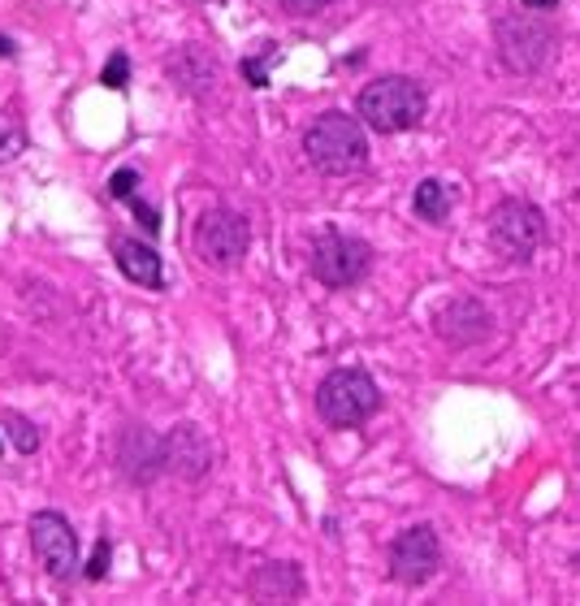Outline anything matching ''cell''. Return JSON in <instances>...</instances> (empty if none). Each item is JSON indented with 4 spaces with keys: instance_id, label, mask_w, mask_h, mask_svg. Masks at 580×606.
Instances as JSON below:
<instances>
[{
    "instance_id": "8fae6325",
    "label": "cell",
    "mask_w": 580,
    "mask_h": 606,
    "mask_svg": "<svg viewBox=\"0 0 580 606\" xmlns=\"http://www.w3.org/2000/svg\"><path fill=\"white\" fill-rule=\"evenodd\" d=\"M113 256H117V269H122L135 286H143V291H161V286H165V265H161V256H156L148 243L117 239Z\"/></svg>"
},
{
    "instance_id": "277c9868",
    "label": "cell",
    "mask_w": 580,
    "mask_h": 606,
    "mask_svg": "<svg viewBox=\"0 0 580 606\" xmlns=\"http://www.w3.org/2000/svg\"><path fill=\"white\" fill-rule=\"evenodd\" d=\"M247 243H252V226H247L243 213L234 208H213V213L200 217L195 226V252L208 269H234L243 265Z\"/></svg>"
},
{
    "instance_id": "4fadbf2b",
    "label": "cell",
    "mask_w": 580,
    "mask_h": 606,
    "mask_svg": "<svg viewBox=\"0 0 580 606\" xmlns=\"http://www.w3.org/2000/svg\"><path fill=\"white\" fill-rule=\"evenodd\" d=\"M252 594L256 598H299L303 594V581H299V572H295V563H269V568H260L256 572V581H252Z\"/></svg>"
},
{
    "instance_id": "603a6c76",
    "label": "cell",
    "mask_w": 580,
    "mask_h": 606,
    "mask_svg": "<svg viewBox=\"0 0 580 606\" xmlns=\"http://www.w3.org/2000/svg\"><path fill=\"white\" fill-rule=\"evenodd\" d=\"M520 5H529V9H555L559 0H520Z\"/></svg>"
},
{
    "instance_id": "ba28073f",
    "label": "cell",
    "mask_w": 580,
    "mask_h": 606,
    "mask_svg": "<svg viewBox=\"0 0 580 606\" xmlns=\"http://www.w3.org/2000/svg\"><path fill=\"white\" fill-rule=\"evenodd\" d=\"M555 48V31L542 18H507L498 22V52L511 70H542Z\"/></svg>"
},
{
    "instance_id": "e0dca14e",
    "label": "cell",
    "mask_w": 580,
    "mask_h": 606,
    "mask_svg": "<svg viewBox=\"0 0 580 606\" xmlns=\"http://www.w3.org/2000/svg\"><path fill=\"white\" fill-rule=\"evenodd\" d=\"M109 555H113V546H109V537H100L96 542V555H91V563H87V581H104V572H109Z\"/></svg>"
},
{
    "instance_id": "6da1fadb",
    "label": "cell",
    "mask_w": 580,
    "mask_h": 606,
    "mask_svg": "<svg viewBox=\"0 0 580 606\" xmlns=\"http://www.w3.org/2000/svg\"><path fill=\"white\" fill-rule=\"evenodd\" d=\"M429 109V91L425 83L407 74H390L377 78L360 91V122L381 130V135H399V130L420 126V117Z\"/></svg>"
},
{
    "instance_id": "9a60e30c",
    "label": "cell",
    "mask_w": 580,
    "mask_h": 606,
    "mask_svg": "<svg viewBox=\"0 0 580 606\" xmlns=\"http://www.w3.org/2000/svg\"><path fill=\"white\" fill-rule=\"evenodd\" d=\"M9 425V433H13V442H18V451L22 455H35V446H39V433H35V425L26 416H18V412H5L0 416Z\"/></svg>"
},
{
    "instance_id": "ac0fdd59",
    "label": "cell",
    "mask_w": 580,
    "mask_h": 606,
    "mask_svg": "<svg viewBox=\"0 0 580 606\" xmlns=\"http://www.w3.org/2000/svg\"><path fill=\"white\" fill-rule=\"evenodd\" d=\"M135 187H139V174H135V169H117V174L109 178V195H113V200H130V195H135Z\"/></svg>"
},
{
    "instance_id": "5bb4252c",
    "label": "cell",
    "mask_w": 580,
    "mask_h": 606,
    "mask_svg": "<svg viewBox=\"0 0 580 606\" xmlns=\"http://www.w3.org/2000/svg\"><path fill=\"white\" fill-rule=\"evenodd\" d=\"M412 208H416L420 221H433V226H442L446 213H451V195H446V187H442L438 178H425V182L416 187V195H412Z\"/></svg>"
},
{
    "instance_id": "5b68a950",
    "label": "cell",
    "mask_w": 580,
    "mask_h": 606,
    "mask_svg": "<svg viewBox=\"0 0 580 606\" xmlns=\"http://www.w3.org/2000/svg\"><path fill=\"white\" fill-rule=\"evenodd\" d=\"M490 234H494L498 252L507 260H516V265H524V260H533V252L546 239L542 208L529 204V200H503L490 213Z\"/></svg>"
},
{
    "instance_id": "9c48e42d",
    "label": "cell",
    "mask_w": 580,
    "mask_h": 606,
    "mask_svg": "<svg viewBox=\"0 0 580 606\" xmlns=\"http://www.w3.org/2000/svg\"><path fill=\"white\" fill-rule=\"evenodd\" d=\"M438 563H442V546H438V533H433L429 524H416V529L394 537V546H390V576L394 581L420 585L438 572Z\"/></svg>"
},
{
    "instance_id": "7a4b0ae2",
    "label": "cell",
    "mask_w": 580,
    "mask_h": 606,
    "mask_svg": "<svg viewBox=\"0 0 580 606\" xmlns=\"http://www.w3.org/2000/svg\"><path fill=\"white\" fill-rule=\"evenodd\" d=\"M303 152L308 161L321 169V174H355V169L368 165V139H364V122L347 113H325L316 117L303 135Z\"/></svg>"
},
{
    "instance_id": "44dd1931",
    "label": "cell",
    "mask_w": 580,
    "mask_h": 606,
    "mask_svg": "<svg viewBox=\"0 0 580 606\" xmlns=\"http://www.w3.org/2000/svg\"><path fill=\"white\" fill-rule=\"evenodd\" d=\"M243 78H247V83H252V87H269V65H265V61H252V57H247V61H243Z\"/></svg>"
},
{
    "instance_id": "3957f363",
    "label": "cell",
    "mask_w": 580,
    "mask_h": 606,
    "mask_svg": "<svg viewBox=\"0 0 580 606\" xmlns=\"http://www.w3.org/2000/svg\"><path fill=\"white\" fill-rule=\"evenodd\" d=\"M381 407V394H377V381L364 373V368H338L321 381L316 390V412H321L325 425L334 429H355L364 425Z\"/></svg>"
},
{
    "instance_id": "7402d4cb",
    "label": "cell",
    "mask_w": 580,
    "mask_h": 606,
    "mask_svg": "<svg viewBox=\"0 0 580 606\" xmlns=\"http://www.w3.org/2000/svg\"><path fill=\"white\" fill-rule=\"evenodd\" d=\"M13 52H18V48H13V39H5V35H0V61H9Z\"/></svg>"
},
{
    "instance_id": "d6986e66",
    "label": "cell",
    "mask_w": 580,
    "mask_h": 606,
    "mask_svg": "<svg viewBox=\"0 0 580 606\" xmlns=\"http://www.w3.org/2000/svg\"><path fill=\"white\" fill-rule=\"evenodd\" d=\"M130 208H135V217L143 221V230H148V234H156V230H161V213H156V208H148V204H143L139 200V195H130V200H126Z\"/></svg>"
},
{
    "instance_id": "ffe728a7",
    "label": "cell",
    "mask_w": 580,
    "mask_h": 606,
    "mask_svg": "<svg viewBox=\"0 0 580 606\" xmlns=\"http://www.w3.org/2000/svg\"><path fill=\"white\" fill-rule=\"evenodd\" d=\"M329 0H282L286 13H295V18H312V13H321Z\"/></svg>"
},
{
    "instance_id": "8992f818",
    "label": "cell",
    "mask_w": 580,
    "mask_h": 606,
    "mask_svg": "<svg viewBox=\"0 0 580 606\" xmlns=\"http://www.w3.org/2000/svg\"><path fill=\"white\" fill-rule=\"evenodd\" d=\"M373 265V252H368L364 239H351V234H338V230H325L321 239L312 243V278L334 286H355Z\"/></svg>"
},
{
    "instance_id": "30bf717a",
    "label": "cell",
    "mask_w": 580,
    "mask_h": 606,
    "mask_svg": "<svg viewBox=\"0 0 580 606\" xmlns=\"http://www.w3.org/2000/svg\"><path fill=\"white\" fill-rule=\"evenodd\" d=\"M161 464L182 472V477H204L208 468V442L200 438L195 425H178L169 438L161 442Z\"/></svg>"
},
{
    "instance_id": "cb8c5ba5",
    "label": "cell",
    "mask_w": 580,
    "mask_h": 606,
    "mask_svg": "<svg viewBox=\"0 0 580 606\" xmlns=\"http://www.w3.org/2000/svg\"><path fill=\"white\" fill-rule=\"evenodd\" d=\"M576 563H580V555H576Z\"/></svg>"
},
{
    "instance_id": "52a82bcc",
    "label": "cell",
    "mask_w": 580,
    "mask_h": 606,
    "mask_svg": "<svg viewBox=\"0 0 580 606\" xmlns=\"http://www.w3.org/2000/svg\"><path fill=\"white\" fill-rule=\"evenodd\" d=\"M31 546H35V559L52 581H70V576L83 568L78 563V533L70 529V520L61 511H39L31 516Z\"/></svg>"
},
{
    "instance_id": "7c38bea8",
    "label": "cell",
    "mask_w": 580,
    "mask_h": 606,
    "mask_svg": "<svg viewBox=\"0 0 580 606\" xmlns=\"http://www.w3.org/2000/svg\"><path fill=\"white\" fill-rule=\"evenodd\" d=\"M485 329H490V316H485L481 303H451L442 316H438V334L451 342V347H468V342H477L485 338Z\"/></svg>"
},
{
    "instance_id": "2e32d148",
    "label": "cell",
    "mask_w": 580,
    "mask_h": 606,
    "mask_svg": "<svg viewBox=\"0 0 580 606\" xmlns=\"http://www.w3.org/2000/svg\"><path fill=\"white\" fill-rule=\"evenodd\" d=\"M100 83L109 87V91H122L130 83V57H126V52H113L109 65L100 70Z\"/></svg>"
}]
</instances>
